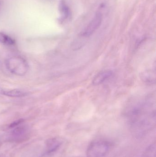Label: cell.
I'll return each mask as SVG.
<instances>
[{
    "label": "cell",
    "instance_id": "cell-11",
    "mask_svg": "<svg viewBox=\"0 0 156 157\" xmlns=\"http://www.w3.org/2000/svg\"><path fill=\"white\" fill-rule=\"evenodd\" d=\"M142 157H156V144L154 143L148 147Z\"/></svg>",
    "mask_w": 156,
    "mask_h": 157
},
{
    "label": "cell",
    "instance_id": "cell-4",
    "mask_svg": "<svg viewBox=\"0 0 156 157\" xmlns=\"http://www.w3.org/2000/svg\"><path fill=\"white\" fill-rule=\"evenodd\" d=\"M102 19L103 15L102 13H96L92 20L82 32L81 36L84 37H88L91 36L100 26Z\"/></svg>",
    "mask_w": 156,
    "mask_h": 157
},
{
    "label": "cell",
    "instance_id": "cell-1",
    "mask_svg": "<svg viewBox=\"0 0 156 157\" xmlns=\"http://www.w3.org/2000/svg\"><path fill=\"white\" fill-rule=\"evenodd\" d=\"M129 123L133 135L142 138L154 127L155 115L142 110H134L129 115Z\"/></svg>",
    "mask_w": 156,
    "mask_h": 157
},
{
    "label": "cell",
    "instance_id": "cell-6",
    "mask_svg": "<svg viewBox=\"0 0 156 157\" xmlns=\"http://www.w3.org/2000/svg\"><path fill=\"white\" fill-rule=\"evenodd\" d=\"M113 75L112 71H105L99 73L95 76L93 80V84L94 86L100 85L108 78H111Z\"/></svg>",
    "mask_w": 156,
    "mask_h": 157
},
{
    "label": "cell",
    "instance_id": "cell-5",
    "mask_svg": "<svg viewBox=\"0 0 156 157\" xmlns=\"http://www.w3.org/2000/svg\"><path fill=\"white\" fill-rule=\"evenodd\" d=\"M62 142L59 138H54L49 139L46 144V153L51 155L58 150L61 146Z\"/></svg>",
    "mask_w": 156,
    "mask_h": 157
},
{
    "label": "cell",
    "instance_id": "cell-12",
    "mask_svg": "<svg viewBox=\"0 0 156 157\" xmlns=\"http://www.w3.org/2000/svg\"><path fill=\"white\" fill-rule=\"evenodd\" d=\"M23 120H18V121H16L14 122L13 123L11 124H10V126L9 127L10 128H14V127H16L17 125H19V124L23 122Z\"/></svg>",
    "mask_w": 156,
    "mask_h": 157
},
{
    "label": "cell",
    "instance_id": "cell-7",
    "mask_svg": "<svg viewBox=\"0 0 156 157\" xmlns=\"http://www.w3.org/2000/svg\"><path fill=\"white\" fill-rule=\"evenodd\" d=\"M27 130L24 127H16L13 131L11 139L14 141H19L26 138Z\"/></svg>",
    "mask_w": 156,
    "mask_h": 157
},
{
    "label": "cell",
    "instance_id": "cell-9",
    "mask_svg": "<svg viewBox=\"0 0 156 157\" xmlns=\"http://www.w3.org/2000/svg\"><path fill=\"white\" fill-rule=\"evenodd\" d=\"M59 11L61 16L60 20L61 21L67 19L71 15V11L68 6L64 1H62L59 4Z\"/></svg>",
    "mask_w": 156,
    "mask_h": 157
},
{
    "label": "cell",
    "instance_id": "cell-13",
    "mask_svg": "<svg viewBox=\"0 0 156 157\" xmlns=\"http://www.w3.org/2000/svg\"><path fill=\"white\" fill-rule=\"evenodd\" d=\"M81 157V156H73V157Z\"/></svg>",
    "mask_w": 156,
    "mask_h": 157
},
{
    "label": "cell",
    "instance_id": "cell-8",
    "mask_svg": "<svg viewBox=\"0 0 156 157\" xmlns=\"http://www.w3.org/2000/svg\"><path fill=\"white\" fill-rule=\"evenodd\" d=\"M0 93L8 97L13 98H20L25 97L28 94L27 92L20 90H1Z\"/></svg>",
    "mask_w": 156,
    "mask_h": 157
},
{
    "label": "cell",
    "instance_id": "cell-2",
    "mask_svg": "<svg viewBox=\"0 0 156 157\" xmlns=\"http://www.w3.org/2000/svg\"><path fill=\"white\" fill-rule=\"evenodd\" d=\"M112 144L103 139L95 140L91 143L86 151L87 157H106L110 153Z\"/></svg>",
    "mask_w": 156,
    "mask_h": 157
},
{
    "label": "cell",
    "instance_id": "cell-10",
    "mask_svg": "<svg viewBox=\"0 0 156 157\" xmlns=\"http://www.w3.org/2000/svg\"><path fill=\"white\" fill-rule=\"evenodd\" d=\"M0 42L7 46H12L15 44V40L12 38L3 33H0Z\"/></svg>",
    "mask_w": 156,
    "mask_h": 157
},
{
    "label": "cell",
    "instance_id": "cell-3",
    "mask_svg": "<svg viewBox=\"0 0 156 157\" xmlns=\"http://www.w3.org/2000/svg\"><path fill=\"white\" fill-rule=\"evenodd\" d=\"M5 65L11 73L19 76L24 75L28 71L27 62L20 56H14L9 58L6 61Z\"/></svg>",
    "mask_w": 156,
    "mask_h": 157
}]
</instances>
